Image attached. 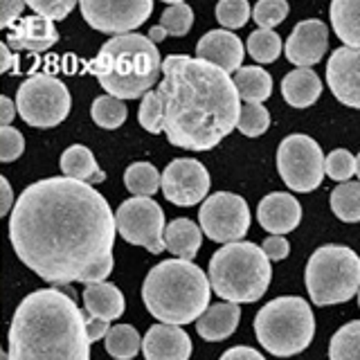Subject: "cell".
<instances>
[{"mask_svg":"<svg viewBox=\"0 0 360 360\" xmlns=\"http://www.w3.org/2000/svg\"><path fill=\"white\" fill-rule=\"evenodd\" d=\"M115 214L72 178H43L22 189L9 214V239L30 270L52 286L99 284L112 273Z\"/></svg>","mask_w":360,"mask_h":360,"instance_id":"obj_1","label":"cell"},{"mask_svg":"<svg viewBox=\"0 0 360 360\" xmlns=\"http://www.w3.org/2000/svg\"><path fill=\"white\" fill-rule=\"evenodd\" d=\"M153 90L162 106V131L180 149L210 151L239 124L241 97L234 79L207 61L169 54L162 82Z\"/></svg>","mask_w":360,"mask_h":360,"instance_id":"obj_2","label":"cell"},{"mask_svg":"<svg viewBox=\"0 0 360 360\" xmlns=\"http://www.w3.org/2000/svg\"><path fill=\"white\" fill-rule=\"evenodd\" d=\"M86 318L59 288L34 290L9 324V360H90Z\"/></svg>","mask_w":360,"mask_h":360,"instance_id":"obj_3","label":"cell"},{"mask_svg":"<svg viewBox=\"0 0 360 360\" xmlns=\"http://www.w3.org/2000/svg\"><path fill=\"white\" fill-rule=\"evenodd\" d=\"M106 95L117 99H138L151 93L162 75V56L155 43L144 34L112 37L88 63Z\"/></svg>","mask_w":360,"mask_h":360,"instance_id":"obj_4","label":"cell"},{"mask_svg":"<svg viewBox=\"0 0 360 360\" xmlns=\"http://www.w3.org/2000/svg\"><path fill=\"white\" fill-rule=\"evenodd\" d=\"M212 284L202 270L183 259H167L149 270L142 284L144 307L160 324L198 322L210 309Z\"/></svg>","mask_w":360,"mask_h":360,"instance_id":"obj_5","label":"cell"},{"mask_svg":"<svg viewBox=\"0 0 360 360\" xmlns=\"http://www.w3.org/2000/svg\"><path fill=\"white\" fill-rule=\"evenodd\" d=\"M207 277L219 297L232 304H250L266 295L273 266L262 245L239 241L223 245L212 255Z\"/></svg>","mask_w":360,"mask_h":360,"instance_id":"obj_6","label":"cell"},{"mask_svg":"<svg viewBox=\"0 0 360 360\" xmlns=\"http://www.w3.org/2000/svg\"><path fill=\"white\" fill-rule=\"evenodd\" d=\"M257 340L270 356L290 358L313 342L315 318L304 297L284 295L270 300L255 318Z\"/></svg>","mask_w":360,"mask_h":360,"instance_id":"obj_7","label":"cell"},{"mask_svg":"<svg viewBox=\"0 0 360 360\" xmlns=\"http://www.w3.org/2000/svg\"><path fill=\"white\" fill-rule=\"evenodd\" d=\"M304 281L315 307L349 302L360 292V257L347 245H322L311 255Z\"/></svg>","mask_w":360,"mask_h":360,"instance_id":"obj_8","label":"cell"},{"mask_svg":"<svg viewBox=\"0 0 360 360\" xmlns=\"http://www.w3.org/2000/svg\"><path fill=\"white\" fill-rule=\"evenodd\" d=\"M70 90L50 75H34L25 79L16 93L18 115L34 129L59 127L70 112Z\"/></svg>","mask_w":360,"mask_h":360,"instance_id":"obj_9","label":"cell"},{"mask_svg":"<svg viewBox=\"0 0 360 360\" xmlns=\"http://www.w3.org/2000/svg\"><path fill=\"white\" fill-rule=\"evenodd\" d=\"M324 153L320 144L304 133H292L281 140L277 149V169L288 189L307 194L322 185L324 180Z\"/></svg>","mask_w":360,"mask_h":360,"instance_id":"obj_10","label":"cell"},{"mask_svg":"<svg viewBox=\"0 0 360 360\" xmlns=\"http://www.w3.org/2000/svg\"><path fill=\"white\" fill-rule=\"evenodd\" d=\"M117 234L131 245H142L151 255L165 250V212L153 198L133 196L115 212Z\"/></svg>","mask_w":360,"mask_h":360,"instance_id":"obj_11","label":"cell"},{"mask_svg":"<svg viewBox=\"0 0 360 360\" xmlns=\"http://www.w3.org/2000/svg\"><path fill=\"white\" fill-rule=\"evenodd\" d=\"M200 230L212 241L219 243H239L250 228V210L239 194L217 191L202 200L198 212Z\"/></svg>","mask_w":360,"mask_h":360,"instance_id":"obj_12","label":"cell"},{"mask_svg":"<svg viewBox=\"0 0 360 360\" xmlns=\"http://www.w3.org/2000/svg\"><path fill=\"white\" fill-rule=\"evenodd\" d=\"M82 16L90 27L104 34H133L151 16V0H84Z\"/></svg>","mask_w":360,"mask_h":360,"instance_id":"obj_13","label":"cell"},{"mask_svg":"<svg viewBox=\"0 0 360 360\" xmlns=\"http://www.w3.org/2000/svg\"><path fill=\"white\" fill-rule=\"evenodd\" d=\"M210 174L194 158H176L162 172V194L180 207L198 205L207 198Z\"/></svg>","mask_w":360,"mask_h":360,"instance_id":"obj_14","label":"cell"},{"mask_svg":"<svg viewBox=\"0 0 360 360\" xmlns=\"http://www.w3.org/2000/svg\"><path fill=\"white\" fill-rule=\"evenodd\" d=\"M326 84L340 104L360 110V50L347 45L333 50L326 63Z\"/></svg>","mask_w":360,"mask_h":360,"instance_id":"obj_15","label":"cell"},{"mask_svg":"<svg viewBox=\"0 0 360 360\" xmlns=\"http://www.w3.org/2000/svg\"><path fill=\"white\" fill-rule=\"evenodd\" d=\"M329 48V27L324 20L307 18L295 25L284 45L286 59L297 68H311L322 61V56Z\"/></svg>","mask_w":360,"mask_h":360,"instance_id":"obj_16","label":"cell"},{"mask_svg":"<svg viewBox=\"0 0 360 360\" xmlns=\"http://www.w3.org/2000/svg\"><path fill=\"white\" fill-rule=\"evenodd\" d=\"M259 225L277 236H284L292 232L302 221V205L295 196L286 194V191H273L262 198L257 207Z\"/></svg>","mask_w":360,"mask_h":360,"instance_id":"obj_17","label":"cell"},{"mask_svg":"<svg viewBox=\"0 0 360 360\" xmlns=\"http://www.w3.org/2000/svg\"><path fill=\"white\" fill-rule=\"evenodd\" d=\"M144 360H189L191 340L183 326L153 324L142 340Z\"/></svg>","mask_w":360,"mask_h":360,"instance_id":"obj_18","label":"cell"},{"mask_svg":"<svg viewBox=\"0 0 360 360\" xmlns=\"http://www.w3.org/2000/svg\"><path fill=\"white\" fill-rule=\"evenodd\" d=\"M196 59L207 61L212 65L221 68L223 72L241 70L243 63V43L239 37H234L228 30H212L202 37L196 45Z\"/></svg>","mask_w":360,"mask_h":360,"instance_id":"obj_19","label":"cell"},{"mask_svg":"<svg viewBox=\"0 0 360 360\" xmlns=\"http://www.w3.org/2000/svg\"><path fill=\"white\" fill-rule=\"evenodd\" d=\"M56 41H59V32H56L54 22L34 14V16L20 18L14 25V30L9 32L5 43H7V48L14 52H20V50L45 52V50H50Z\"/></svg>","mask_w":360,"mask_h":360,"instance_id":"obj_20","label":"cell"},{"mask_svg":"<svg viewBox=\"0 0 360 360\" xmlns=\"http://www.w3.org/2000/svg\"><path fill=\"white\" fill-rule=\"evenodd\" d=\"M84 307L90 320L112 322L122 318L127 302H124L122 290L115 284L99 281V284H88L84 288Z\"/></svg>","mask_w":360,"mask_h":360,"instance_id":"obj_21","label":"cell"},{"mask_svg":"<svg viewBox=\"0 0 360 360\" xmlns=\"http://www.w3.org/2000/svg\"><path fill=\"white\" fill-rule=\"evenodd\" d=\"M241 320V307L232 302H223V304H214L205 313L198 318L196 331L202 340L207 342H221L225 338H230Z\"/></svg>","mask_w":360,"mask_h":360,"instance_id":"obj_22","label":"cell"},{"mask_svg":"<svg viewBox=\"0 0 360 360\" xmlns=\"http://www.w3.org/2000/svg\"><path fill=\"white\" fill-rule=\"evenodd\" d=\"M322 82L311 68H297L281 79V95L292 108H309L320 99Z\"/></svg>","mask_w":360,"mask_h":360,"instance_id":"obj_23","label":"cell"},{"mask_svg":"<svg viewBox=\"0 0 360 360\" xmlns=\"http://www.w3.org/2000/svg\"><path fill=\"white\" fill-rule=\"evenodd\" d=\"M59 165H61V172H63L65 178L79 180V183L97 185V183H104V180H106V174L97 167L95 153L84 144L68 146V149L61 153V162Z\"/></svg>","mask_w":360,"mask_h":360,"instance_id":"obj_24","label":"cell"},{"mask_svg":"<svg viewBox=\"0 0 360 360\" xmlns=\"http://www.w3.org/2000/svg\"><path fill=\"white\" fill-rule=\"evenodd\" d=\"M202 243V232L198 225L189 219H176L167 225L165 230V248L176 259L191 262L198 255V248Z\"/></svg>","mask_w":360,"mask_h":360,"instance_id":"obj_25","label":"cell"},{"mask_svg":"<svg viewBox=\"0 0 360 360\" xmlns=\"http://www.w3.org/2000/svg\"><path fill=\"white\" fill-rule=\"evenodd\" d=\"M331 27L347 48L360 50V0H333Z\"/></svg>","mask_w":360,"mask_h":360,"instance_id":"obj_26","label":"cell"},{"mask_svg":"<svg viewBox=\"0 0 360 360\" xmlns=\"http://www.w3.org/2000/svg\"><path fill=\"white\" fill-rule=\"evenodd\" d=\"M234 86L245 104H262L273 93V77L259 65H245L234 72Z\"/></svg>","mask_w":360,"mask_h":360,"instance_id":"obj_27","label":"cell"},{"mask_svg":"<svg viewBox=\"0 0 360 360\" xmlns=\"http://www.w3.org/2000/svg\"><path fill=\"white\" fill-rule=\"evenodd\" d=\"M104 347L108 356H112L115 360H133L142 349V338L135 326L115 324L110 326L108 335L104 338Z\"/></svg>","mask_w":360,"mask_h":360,"instance_id":"obj_28","label":"cell"},{"mask_svg":"<svg viewBox=\"0 0 360 360\" xmlns=\"http://www.w3.org/2000/svg\"><path fill=\"white\" fill-rule=\"evenodd\" d=\"M124 185L133 196L151 198L162 187V176L151 162H133L124 172Z\"/></svg>","mask_w":360,"mask_h":360,"instance_id":"obj_29","label":"cell"},{"mask_svg":"<svg viewBox=\"0 0 360 360\" xmlns=\"http://www.w3.org/2000/svg\"><path fill=\"white\" fill-rule=\"evenodd\" d=\"M331 210L345 223L360 221V183L349 180V183L338 185L331 191Z\"/></svg>","mask_w":360,"mask_h":360,"instance_id":"obj_30","label":"cell"},{"mask_svg":"<svg viewBox=\"0 0 360 360\" xmlns=\"http://www.w3.org/2000/svg\"><path fill=\"white\" fill-rule=\"evenodd\" d=\"M329 360H360V320L347 322L333 333Z\"/></svg>","mask_w":360,"mask_h":360,"instance_id":"obj_31","label":"cell"},{"mask_svg":"<svg viewBox=\"0 0 360 360\" xmlns=\"http://www.w3.org/2000/svg\"><path fill=\"white\" fill-rule=\"evenodd\" d=\"M93 122L101 129L115 131L120 129L129 117V108L122 99L110 97V95H101L93 101Z\"/></svg>","mask_w":360,"mask_h":360,"instance_id":"obj_32","label":"cell"},{"mask_svg":"<svg viewBox=\"0 0 360 360\" xmlns=\"http://www.w3.org/2000/svg\"><path fill=\"white\" fill-rule=\"evenodd\" d=\"M248 52L259 63H273L281 54V39L273 30H257L248 37Z\"/></svg>","mask_w":360,"mask_h":360,"instance_id":"obj_33","label":"cell"},{"mask_svg":"<svg viewBox=\"0 0 360 360\" xmlns=\"http://www.w3.org/2000/svg\"><path fill=\"white\" fill-rule=\"evenodd\" d=\"M194 25V11L185 3H172L160 18V27L169 37H185V34Z\"/></svg>","mask_w":360,"mask_h":360,"instance_id":"obj_34","label":"cell"},{"mask_svg":"<svg viewBox=\"0 0 360 360\" xmlns=\"http://www.w3.org/2000/svg\"><path fill=\"white\" fill-rule=\"evenodd\" d=\"M270 127V112L262 104H245L241 106V117L236 129H239L245 138H259Z\"/></svg>","mask_w":360,"mask_h":360,"instance_id":"obj_35","label":"cell"},{"mask_svg":"<svg viewBox=\"0 0 360 360\" xmlns=\"http://www.w3.org/2000/svg\"><path fill=\"white\" fill-rule=\"evenodd\" d=\"M288 11L286 0H259L252 7V18L262 30H273L288 16Z\"/></svg>","mask_w":360,"mask_h":360,"instance_id":"obj_36","label":"cell"},{"mask_svg":"<svg viewBox=\"0 0 360 360\" xmlns=\"http://www.w3.org/2000/svg\"><path fill=\"white\" fill-rule=\"evenodd\" d=\"M250 11L248 0H221L217 5V20L228 30H239L250 18Z\"/></svg>","mask_w":360,"mask_h":360,"instance_id":"obj_37","label":"cell"},{"mask_svg":"<svg viewBox=\"0 0 360 360\" xmlns=\"http://www.w3.org/2000/svg\"><path fill=\"white\" fill-rule=\"evenodd\" d=\"M324 172L329 178L338 183H349L356 174V155H352L347 149H333L324 160Z\"/></svg>","mask_w":360,"mask_h":360,"instance_id":"obj_38","label":"cell"},{"mask_svg":"<svg viewBox=\"0 0 360 360\" xmlns=\"http://www.w3.org/2000/svg\"><path fill=\"white\" fill-rule=\"evenodd\" d=\"M138 120L144 131H149L153 135L162 133V106H160V99L155 95V90H151V93H146L142 97V104L138 108Z\"/></svg>","mask_w":360,"mask_h":360,"instance_id":"obj_39","label":"cell"},{"mask_svg":"<svg viewBox=\"0 0 360 360\" xmlns=\"http://www.w3.org/2000/svg\"><path fill=\"white\" fill-rule=\"evenodd\" d=\"M25 151V138L14 127L0 129V162H14Z\"/></svg>","mask_w":360,"mask_h":360,"instance_id":"obj_40","label":"cell"},{"mask_svg":"<svg viewBox=\"0 0 360 360\" xmlns=\"http://www.w3.org/2000/svg\"><path fill=\"white\" fill-rule=\"evenodd\" d=\"M75 0H30L27 7H32L39 16L48 20H63L75 9Z\"/></svg>","mask_w":360,"mask_h":360,"instance_id":"obj_41","label":"cell"},{"mask_svg":"<svg viewBox=\"0 0 360 360\" xmlns=\"http://www.w3.org/2000/svg\"><path fill=\"white\" fill-rule=\"evenodd\" d=\"M262 248H264V252L268 255L270 262H281V259H286L290 252L288 241L284 239V236H277V234L268 236V239L262 243Z\"/></svg>","mask_w":360,"mask_h":360,"instance_id":"obj_42","label":"cell"},{"mask_svg":"<svg viewBox=\"0 0 360 360\" xmlns=\"http://www.w3.org/2000/svg\"><path fill=\"white\" fill-rule=\"evenodd\" d=\"M27 7V3H20V0H5L3 5H0V27H9L14 25L16 18L20 16V11Z\"/></svg>","mask_w":360,"mask_h":360,"instance_id":"obj_43","label":"cell"},{"mask_svg":"<svg viewBox=\"0 0 360 360\" xmlns=\"http://www.w3.org/2000/svg\"><path fill=\"white\" fill-rule=\"evenodd\" d=\"M219 360H266L262 354L257 352L252 347H245V345H239V347H232L228 349Z\"/></svg>","mask_w":360,"mask_h":360,"instance_id":"obj_44","label":"cell"},{"mask_svg":"<svg viewBox=\"0 0 360 360\" xmlns=\"http://www.w3.org/2000/svg\"><path fill=\"white\" fill-rule=\"evenodd\" d=\"M86 331H88V338H90V342H95L99 340V338H106L108 331H110V326L108 322H101V320H86Z\"/></svg>","mask_w":360,"mask_h":360,"instance_id":"obj_45","label":"cell"},{"mask_svg":"<svg viewBox=\"0 0 360 360\" xmlns=\"http://www.w3.org/2000/svg\"><path fill=\"white\" fill-rule=\"evenodd\" d=\"M0 185H3V207H0V214L3 217H7V214L14 212V205H16V200H14V194H11V187H9V180L3 176L0 178Z\"/></svg>","mask_w":360,"mask_h":360,"instance_id":"obj_46","label":"cell"},{"mask_svg":"<svg viewBox=\"0 0 360 360\" xmlns=\"http://www.w3.org/2000/svg\"><path fill=\"white\" fill-rule=\"evenodd\" d=\"M0 110H3V129L5 127H11V120H14V115L18 112L16 108V101H11L9 97H0Z\"/></svg>","mask_w":360,"mask_h":360,"instance_id":"obj_47","label":"cell"},{"mask_svg":"<svg viewBox=\"0 0 360 360\" xmlns=\"http://www.w3.org/2000/svg\"><path fill=\"white\" fill-rule=\"evenodd\" d=\"M146 37H149L153 43H160V41H165V39L169 37V34H167L160 25H155V27H151V30H149V34H146Z\"/></svg>","mask_w":360,"mask_h":360,"instance_id":"obj_48","label":"cell"},{"mask_svg":"<svg viewBox=\"0 0 360 360\" xmlns=\"http://www.w3.org/2000/svg\"><path fill=\"white\" fill-rule=\"evenodd\" d=\"M0 56H3V72H9V65H11V52L7 48V43L0 45Z\"/></svg>","mask_w":360,"mask_h":360,"instance_id":"obj_49","label":"cell"},{"mask_svg":"<svg viewBox=\"0 0 360 360\" xmlns=\"http://www.w3.org/2000/svg\"><path fill=\"white\" fill-rule=\"evenodd\" d=\"M356 176H358V180H360V153L356 155Z\"/></svg>","mask_w":360,"mask_h":360,"instance_id":"obj_50","label":"cell"},{"mask_svg":"<svg viewBox=\"0 0 360 360\" xmlns=\"http://www.w3.org/2000/svg\"><path fill=\"white\" fill-rule=\"evenodd\" d=\"M0 360H9V354H7V352H3V354H0Z\"/></svg>","mask_w":360,"mask_h":360,"instance_id":"obj_51","label":"cell"},{"mask_svg":"<svg viewBox=\"0 0 360 360\" xmlns=\"http://www.w3.org/2000/svg\"><path fill=\"white\" fill-rule=\"evenodd\" d=\"M358 307H360V292H358Z\"/></svg>","mask_w":360,"mask_h":360,"instance_id":"obj_52","label":"cell"}]
</instances>
